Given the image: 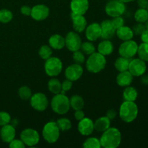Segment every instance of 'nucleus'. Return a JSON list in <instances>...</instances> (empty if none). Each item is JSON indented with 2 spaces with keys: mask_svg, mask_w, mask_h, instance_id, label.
<instances>
[{
  "mask_svg": "<svg viewBox=\"0 0 148 148\" xmlns=\"http://www.w3.org/2000/svg\"><path fill=\"white\" fill-rule=\"evenodd\" d=\"M85 36L90 41H95L101 36V27L99 23H93L85 28Z\"/></svg>",
  "mask_w": 148,
  "mask_h": 148,
  "instance_id": "nucleus-16",
  "label": "nucleus"
},
{
  "mask_svg": "<svg viewBox=\"0 0 148 148\" xmlns=\"http://www.w3.org/2000/svg\"><path fill=\"white\" fill-rule=\"evenodd\" d=\"M130 60L131 59L123 57V56L119 57L114 62V66H115L116 69L119 72L128 70Z\"/></svg>",
  "mask_w": 148,
  "mask_h": 148,
  "instance_id": "nucleus-27",
  "label": "nucleus"
},
{
  "mask_svg": "<svg viewBox=\"0 0 148 148\" xmlns=\"http://www.w3.org/2000/svg\"><path fill=\"white\" fill-rule=\"evenodd\" d=\"M73 60L75 63L78 64H82L85 61V57L84 53L82 51H79V50L73 52Z\"/></svg>",
  "mask_w": 148,
  "mask_h": 148,
  "instance_id": "nucleus-38",
  "label": "nucleus"
},
{
  "mask_svg": "<svg viewBox=\"0 0 148 148\" xmlns=\"http://www.w3.org/2000/svg\"><path fill=\"white\" fill-rule=\"evenodd\" d=\"M13 14L7 9H2L0 10V23H8L12 20Z\"/></svg>",
  "mask_w": 148,
  "mask_h": 148,
  "instance_id": "nucleus-34",
  "label": "nucleus"
},
{
  "mask_svg": "<svg viewBox=\"0 0 148 148\" xmlns=\"http://www.w3.org/2000/svg\"><path fill=\"white\" fill-rule=\"evenodd\" d=\"M89 8L88 0H72L70 2V9L72 13L84 15Z\"/></svg>",
  "mask_w": 148,
  "mask_h": 148,
  "instance_id": "nucleus-17",
  "label": "nucleus"
},
{
  "mask_svg": "<svg viewBox=\"0 0 148 148\" xmlns=\"http://www.w3.org/2000/svg\"><path fill=\"white\" fill-rule=\"evenodd\" d=\"M105 11L111 17L121 16L126 11L125 3L120 0H108L106 4Z\"/></svg>",
  "mask_w": 148,
  "mask_h": 148,
  "instance_id": "nucleus-7",
  "label": "nucleus"
},
{
  "mask_svg": "<svg viewBox=\"0 0 148 148\" xmlns=\"http://www.w3.org/2000/svg\"><path fill=\"white\" fill-rule=\"evenodd\" d=\"M69 103H70V108L77 111V110H81L84 108L85 106V101L84 99L78 95H72L69 99Z\"/></svg>",
  "mask_w": 148,
  "mask_h": 148,
  "instance_id": "nucleus-28",
  "label": "nucleus"
},
{
  "mask_svg": "<svg viewBox=\"0 0 148 148\" xmlns=\"http://www.w3.org/2000/svg\"><path fill=\"white\" fill-rule=\"evenodd\" d=\"M18 95L22 100L27 101V100H30L33 94L30 88L27 86H22L19 88Z\"/></svg>",
  "mask_w": 148,
  "mask_h": 148,
  "instance_id": "nucleus-35",
  "label": "nucleus"
},
{
  "mask_svg": "<svg viewBox=\"0 0 148 148\" xmlns=\"http://www.w3.org/2000/svg\"><path fill=\"white\" fill-rule=\"evenodd\" d=\"M16 135L15 127L8 124L2 126L0 129V137L1 140L5 143H10L14 139Z\"/></svg>",
  "mask_w": 148,
  "mask_h": 148,
  "instance_id": "nucleus-19",
  "label": "nucleus"
},
{
  "mask_svg": "<svg viewBox=\"0 0 148 148\" xmlns=\"http://www.w3.org/2000/svg\"><path fill=\"white\" fill-rule=\"evenodd\" d=\"M100 143L104 148L118 147L121 143V132L115 127H109L103 132Z\"/></svg>",
  "mask_w": 148,
  "mask_h": 148,
  "instance_id": "nucleus-1",
  "label": "nucleus"
},
{
  "mask_svg": "<svg viewBox=\"0 0 148 148\" xmlns=\"http://www.w3.org/2000/svg\"><path fill=\"white\" fill-rule=\"evenodd\" d=\"M30 103L32 108L38 111H45L49 106V100L46 95L42 92H36L32 95Z\"/></svg>",
  "mask_w": 148,
  "mask_h": 148,
  "instance_id": "nucleus-10",
  "label": "nucleus"
},
{
  "mask_svg": "<svg viewBox=\"0 0 148 148\" xmlns=\"http://www.w3.org/2000/svg\"><path fill=\"white\" fill-rule=\"evenodd\" d=\"M138 97V92L137 89L132 86L125 87L123 92V98L126 101H135Z\"/></svg>",
  "mask_w": 148,
  "mask_h": 148,
  "instance_id": "nucleus-26",
  "label": "nucleus"
},
{
  "mask_svg": "<svg viewBox=\"0 0 148 148\" xmlns=\"http://www.w3.org/2000/svg\"><path fill=\"white\" fill-rule=\"evenodd\" d=\"M137 4L140 8L147 9L148 5V0H137Z\"/></svg>",
  "mask_w": 148,
  "mask_h": 148,
  "instance_id": "nucleus-48",
  "label": "nucleus"
},
{
  "mask_svg": "<svg viewBox=\"0 0 148 148\" xmlns=\"http://www.w3.org/2000/svg\"><path fill=\"white\" fill-rule=\"evenodd\" d=\"M84 148H100L101 147L100 140L95 137H89L84 141L82 145Z\"/></svg>",
  "mask_w": 148,
  "mask_h": 148,
  "instance_id": "nucleus-33",
  "label": "nucleus"
},
{
  "mask_svg": "<svg viewBox=\"0 0 148 148\" xmlns=\"http://www.w3.org/2000/svg\"><path fill=\"white\" fill-rule=\"evenodd\" d=\"M101 36L102 39L111 40L116 35V29L113 27L110 20H105L101 23Z\"/></svg>",
  "mask_w": 148,
  "mask_h": 148,
  "instance_id": "nucleus-20",
  "label": "nucleus"
},
{
  "mask_svg": "<svg viewBox=\"0 0 148 148\" xmlns=\"http://www.w3.org/2000/svg\"><path fill=\"white\" fill-rule=\"evenodd\" d=\"M51 106L53 112L59 115H64L69 111L70 103L69 99L64 93L56 94L52 98Z\"/></svg>",
  "mask_w": 148,
  "mask_h": 148,
  "instance_id": "nucleus-4",
  "label": "nucleus"
},
{
  "mask_svg": "<svg viewBox=\"0 0 148 148\" xmlns=\"http://www.w3.org/2000/svg\"><path fill=\"white\" fill-rule=\"evenodd\" d=\"M77 130L82 135L90 136L92 134L94 129V122L89 118L84 117L79 121L77 124Z\"/></svg>",
  "mask_w": 148,
  "mask_h": 148,
  "instance_id": "nucleus-15",
  "label": "nucleus"
},
{
  "mask_svg": "<svg viewBox=\"0 0 148 148\" xmlns=\"http://www.w3.org/2000/svg\"><path fill=\"white\" fill-rule=\"evenodd\" d=\"M50 10L47 6L44 4H37L31 10L30 17L36 21H43L49 15Z\"/></svg>",
  "mask_w": 148,
  "mask_h": 148,
  "instance_id": "nucleus-13",
  "label": "nucleus"
},
{
  "mask_svg": "<svg viewBox=\"0 0 148 148\" xmlns=\"http://www.w3.org/2000/svg\"><path fill=\"white\" fill-rule=\"evenodd\" d=\"M52 49L51 48L50 46H47V45H43L39 49V56L40 58L44 60H46L49 58H50L52 55Z\"/></svg>",
  "mask_w": 148,
  "mask_h": 148,
  "instance_id": "nucleus-37",
  "label": "nucleus"
},
{
  "mask_svg": "<svg viewBox=\"0 0 148 148\" xmlns=\"http://www.w3.org/2000/svg\"><path fill=\"white\" fill-rule=\"evenodd\" d=\"M140 38H141V40L143 43H148V30L145 29L144 32L140 35Z\"/></svg>",
  "mask_w": 148,
  "mask_h": 148,
  "instance_id": "nucleus-47",
  "label": "nucleus"
},
{
  "mask_svg": "<svg viewBox=\"0 0 148 148\" xmlns=\"http://www.w3.org/2000/svg\"><path fill=\"white\" fill-rule=\"evenodd\" d=\"M84 117H85V113H84V111H82V109L77 110V111H75V118L76 119V120H77V121H80L81 119H82Z\"/></svg>",
  "mask_w": 148,
  "mask_h": 148,
  "instance_id": "nucleus-45",
  "label": "nucleus"
},
{
  "mask_svg": "<svg viewBox=\"0 0 148 148\" xmlns=\"http://www.w3.org/2000/svg\"><path fill=\"white\" fill-rule=\"evenodd\" d=\"M134 76L128 70L119 72L116 77V82L120 87L130 86L133 82Z\"/></svg>",
  "mask_w": 148,
  "mask_h": 148,
  "instance_id": "nucleus-21",
  "label": "nucleus"
},
{
  "mask_svg": "<svg viewBox=\"0 0 148 148\" xmlns=\"http://www.w3.org/2000/svg\"><path fill=\"white\" fill-rule=\"evenodd\" d=\"M145 25L146 29H147V30H148V20H147V21L145 22Z\"/></svg>",
  "mask_w": 148,
  "mask_h": 148,
  "instance_id": "nucleus-52",
  "label": "nucleus"
},
{
  "mask_svg": "<svg viewBox=\"0 0 148 148\" xmlns=\"http://www.w3.org/2000/svg\"><path fill=\"white\" fill-rule=\"evenodd\" d=\"M82 74H83V68L80 64L76 63L69 65L65 69L64 72L66 79H69L72 82L78 80L82 77Z\"/></svg>",
  "mask_w": 148,
  "mask_h": 148,
  "instance_id": "nucleus-14",
  "label": "nucleus"
},
{
  "mask_svg": "<svg viewBox=\"0 0 148 148\" xmlns=\"http://www.w3.org/2000/svg\"><path fill=\"white\" fill-rule=\"evenodd\" d=\"M80 49H82V52L86 55H90L95 52V47L92 41H87L82 43Z\"/></svg>",
  "mask_w": 148,
  "mask_h": 148,
  "instance_id": "nucleus-36",
  "label": "nucleus"
},
{
  "mask_svg": "<svg viewBox=\"0 0 148 148\" xmlns=\"http://www.w3.org/2000/svg\"><path fill=\"white\" fill-rule=\"evenodd\" d=\"M31 10L32 8H30L29 6L23 5V7H21V8H20V12H21V13L23 15L30 16V14H31Z\"/></svg>",
  "mask_w": 148,
  "mask_h": 148,
  "instance_id": "nucleus-44",
  "label": "nucleus"
},
{
  "mask_svg": "<svg viewBox=\"0 0 148 148\" xmlns=\"http://www.w3.org/2000/svg\"><path fill=\"white\" fill-rule=\"evenodd\" d=\"M132 29L134 35H136V36H140V35L145 30L146 27L145 25H144V23H137V24H135L133 26Z\"/></svg>",
  "mask_w": 148,
  "mask_h": 148,
  "instance_id": "nucleus-41",
  "label": "nucleus"
},
{
  "mask_svg": "<svg viewBox=\"0 0 148 148\" xmlns=\"http://www.w3.org/2000/svg\"><path fill=\"white\" fill-rule=\"evenodd\" d=\"M72 87V81L69 80V79H66L62 83V91H61V93L65 94V92L70 90Z\"/></svg>",
  "mask_w": 148,
  "mask_h": 148,
  "instance_id": "nucleus-42",
  "label": "nucleus"
},
{
  "mask_svg": "<svg viewBox=\"0 0 148 148\" xmlns=\"http://www.w3.org/2000/svg\"><path fill=\"white\" fill-rule=\"evenodd\" d=\"M59 130L62 132H66L72 128V122L67 118H61L56 121Z\"/></svg>",
  "mask_w": 148,
  "mask_h": 148,
  "instance_id": "nucleus-32",
  "label": "nucleus"
},
{
  "mask_svg": "<svg viewBox=\"0 0 148 148\" xmlns=\"http://www.w3.org/2000/svg\"><path fill=\"white\" fill-rule=\"evenodd\" d=\"M48 89L54 95L60 93L61 91H62V83L58 79L52 77L48 82Z\"/></svg>",
  "mask_w": 148,
  "mask_h": 148,
  "instance_id": "nucleus-29",
  "label": "nucleus"
},
{
  "mask_svg": "<svg viewBox=\"0 0 148 148\" xmlns=\"http://www.w3.org/2000/svg\"><path fill=\"white\" fill-rule=\"evenodd\" d=\"M65 38V46H66L70 51H76L80 49L82 40L78 33L71 31L66 34Z\"/></svg>",
  "mask_w": 148,
  "mask_h": 148,
  "instance_id": "nucleus-12",
  "label": "nucleus"
},
{
  "mask_svg": "<svg viewBox=\"0 0 148 148\" xmlns=\"http://www.w3.org/2000/svg\"><path fill=\"white\" fill-rule=\"evenodd\" d=\"M18 120L17 119H14L10 121V124H12V125L13 126V127H17V125H18Z\"/></svg>",
  "mask_w": 148,
  "mask_h": 148,
  "instance_id": "nucleus-50",
  "label": "nucleus"
},
{
  "mask_svg": "<svg viewBox=\"0 0 148 148\" xmlns=\"http://www.w3.org/2000/svg\"><path fill=\"white\" fill-rule=\"evenodd\" d=\"M20 140L24 143L25 146L33 147L38 144L40 141V135L36 130L27 128L20 134Z\"/></svg>",
  "mask_w": 148,
  "mask_h": 148,
  "instance_id": "nucleus-9",
  "label": "nucleus"
},
{
  "mask_svg": "<svg viewBox=\"0 0 148 148\" xmlns=\"http://www.w3.org/2000/svg\"><path fill=\"white\" fill-rule=\"evenodd\" d=\"M142 84L145 85H148V75H145V73L141 76V79H140Z\"/></svg>",
  "mask_w": 148,
  "mask_h": 148,
  "instance_id": "nucleus-49",
  "label": "nucleus"
},
{
  "mask_svg": "<svg viewBox=\"0 0 148 148\" xmlns=\"http://www.w3.org/2000/svg\"><path fill=\"white\" fill-rule=\"evenodd\" d=\"M137 54L139 58L144 62H148V43H142L138 46Z\"/></svg>",
  "mask_w": 148,
  "mask_h": 148,
  "instance_id": "nucleus-31",
  "label": "nucleus"
},
{
  "mask_svg": "<svg viewBox=\"0 0 148 148\" xmlns=\"http://www.w3.org/2000/svg\"><path fill=\"white\" fill-rule=\"evenodd\" d=\"M114 45L110 40L103 39L98 46V52L103 56H108L114 51Z\"/></svg>",
  "mask_w": 148,
  "mask_h": 148,
  "instance_id": "nucleus-24",
  "label": "nucleus"
},
{
  "mask_svg": "<svg viewBox=\"0 0 148 148\" xmlns=\"http://www.w3.org/2000/svg\"><path fill=\"white\" fill-rule=\"evenodd\" d=\"M60 130L55 121H49L46 123L42 130L43 139L47 143L53 144L56 143L60 136Z\"/></svg>",
  "mask_w": 148,
  "mask_h": 148,
  "instance_id": "nucleus-5",
  "label": "nucleus"
},
{
  "mask_svg": "<svg viewBox=\"0 0 148 148\" xmlns=\"http://www.w3.org/2000/svg\"><path fill=\"white\" fill-rule=\"evenodd\" d=\"M111 126V120L106 116L98 118L94 122V129L98 132H103Z\"/></svg>",
  "mask_w": 148,
  "mask_h": 148,
  "instance_id": "nucleus-25",
  "label": "nucleus"
},
{
  "mask_svg": "<svg viewBox=\"0 0 148 148\" xmlns=\"http://www.w3.org/2000/svg\"><path fill=\"white\" fill-rule=\"evenodd\" d=\"M120 1H123L124 3H129V2H132V1H134V0H120Z\"/></svg>",
  "mask_w": 148,
  "mask_h": 148,
  "instance_id": "nucleus-51",
  "label": "nucleus"
},
{
  "mask_svg": "<svg viewBox=\"0 0 148 148\" xmlns=\"http://www.w3.org/2000/svg\"><path fill=\"white\" fill-rule=\"evenodd\" d=\"M138 45L134 40H125L120 45L119 48V53L123 57L132 59L137 53Z\"/></svg>",
  "mask_w": 148,
  "mask_h": 148,
  "instance_id": "nucleus-8",
  "label": "nucleus"
},
{
  "mask_svg": "<svg viewBox=\"0 0 148 148\" xmlns=\"http://www.w3.org/2000/svg\"><path fill=\"white\" fill-rule=\"evenodd\" d=\"M106 65V56L99 52H94L89 55L86 61V68L91 73H98L105 68Z\"/></svg>",
  "mask_w": 148,
  "mask_h": 148,
  "instance_id": "nucleus-3",
  "label": "nucleus"
},
{
  "mask_svg": "<svg viewBox=\"0 0 148 148\" xmlns=\"http://www.w3.org/2000/svg\"><path fill=\"white\" fill-rule=\"evenodd\" d=\"M111 21L113 27L116 29V30L124 25V20L123 17H121V16L113 17V19Z\"/></svg>",
  "mask_w": 148,
  "mask_h": 148,
  "instance_id": "nucleus-40",
  "label": "nucleus"
},
{
  "mask_svg": "<svg viewBox=\"0 0 148 148\" xmlns=\"http://www.w3.org/2000/svg\"><path fill=\"white\" fill-rule=\"evenodd\" d=\"M49 44L51 49L60 50L65 46V38L61 35L54 34L49 38Z\"/></svg>",
  "mask_w": 148,
  "mask_h": 148,
  "instance_id": "nucleus-22",
  "label": "nucleus"
},
{
  "mask_svg": "<svg viewBox=\"0 0 148 148\" xmlns=\"http://www.w3.org/2000/svg\"><path fill=\"white\" fill-rule=\"evenodd\" d=\"M71 19L72 21V27L75 32L80 33L85 31L87 27V20L84 15L71 12Z\"/></svg>",
  "mask_w": 148,
  "mask_h": 148,
  "instance_id": "nucleus-18",
  "label": "nucleus"
},
{
  "mask_svg": "<svg viewBox=\"0 0 148 148\" xmlns=\"http://www.w3.org/2000/svg\"><path fill=\"white\" fill-rule=\"evenodd\" d=\"M63 64L59 58L51 56L46 59L44 64V69L46 75L51 77L58 76L62 72Z\"/></svg>",
  "mask_w": 148,
  "mask_h": 148,
  "instance_id": "nucleus-6",
  "label": "nucleus"
},
{
  "mask_svg": "<svg viewBox=\"0 0 148 148\" xmlns=\"http://www.w3.org/2000/svg\"><path fill=\"white\" fill-rule=\"evenodd\" d=\"M138 106L134 101H126L121 103L119 108V116L123 121L131 123L138 116Z\"/></svg>",
  "mask_w": 148,
  "mask_h": 148,
  "instance_id": "nucleus-2",
  "label": "nucleus"
},
{
  "mask_svg": "<svg viewBox=\"0 0 148 148\" xmlns=\"http://www.w3.org/2000/svg\"><path fill=\"white\" fill-rule=\"evenodd\" d=\"M147 70L146 62L140 58H136L130 60L128 71L134 77H141Z\"/></svg>",
  "mask_w": 148,
  "mask_h": 148,
  "instance_id": "nucleus-11",
  "label": "nucleus"
},
{
  "mask_svg": "<svg viewBox=\"0 0 148 148\" xmlns=\"http://www.w3.org/2000/svg\"><path fill=\"white\" fill-rule=\"evenodd\" d=\"M134 19L137 23H145L148 20V10L145 8H139L134 13Z\"/></svg>",
  "mask_w": 148,
  "mask_h": 148,
  "instance_id": "nucleus-30",
  "label": "nucleus"
},
{
  "mask_svg": "<svg viewBox=\"0 0 148 148\" xmlns=\"http://www.w3.org/2000/svg\"><path fill=\"white\" fill-rule=\"evenodd\" d=\"M117 115V113L115 110L109 109L106 113V116L110 120H113L116 118Z\"/></svg>",
  "mask_w": 148,
  "mask_h": 148,
  "instance_id": "nucleus-46",
  "label": "nucleus"
},
{
  "mask_svg": "<svg viewBox=\"0 0 148 148\" xmlns=\"http://www.w3.org/2000/svg\"><path fill=\"white\" fill-rule=\"evenodd\" d=\"M10 121L11 116L8 113L5 111H0V127L10 124Z\"/></svg>",
  "mask_w": 148,
  "mask_h": 148,
  "instance_id": "nucleus-39",
  "label": "nucleus"
},
{
  "mask_svg": "<svg viewBox=\"0 0 148 148\" xmlns=\"http://www.w3.org/2000/svg\"><path fill=\"white\" fill-rule=\"evenodd\" d=\"M147 10H148V5H147Z\"/></svg>",
  "mask_w": 148,
  "mask_h": 148,
  "instance_id": "nucleus-53",
  "label": "nucleus"
},
{
  "mask_svg": "<svg viewBox=\"0 0 148 148\" xmlns=\"http://www.w3.org/2000/svg\"><path fill=\"white\" fill-rule=\"evenodd\" d=\"M116 35L120 40L125 41V40H132L134 37V33L131 27L128 26H122L120 28L116 30Z\"/></svg>",
  "mask_w": 148,
  "mask_h": 148,
  "instance_id": "nucleus-23",
  "label": "nucleus"
},
{
  "mask_svg": "<svg viewBox=\"0 0 148 148\" xmlns=\"http://www.w3.org/2000/svg\"><path fill=\"white\" fill-rule=\"evenodd\" d=\"M9 146L11 148H25L26 147L25 145L24 144L21 140H17V139H14L12 141L10 142L9 143Z\"/></svg>",
  "mask_w": 148,
  "mask_h": 148,
  "instance_id": "nucleus-43",
  "label": "nucleus"
}]
</instances>
